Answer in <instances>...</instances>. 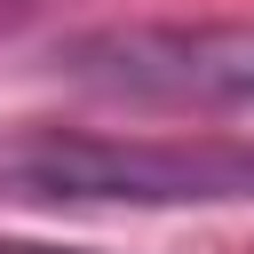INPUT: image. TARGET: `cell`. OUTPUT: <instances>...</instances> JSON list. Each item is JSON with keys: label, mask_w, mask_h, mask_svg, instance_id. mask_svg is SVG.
Here are the masks:
<instances>
[{"label": "cell", "mask_w": 254, "mask_h": 254, "mask_svg": "<svg viewBox=\"0 0 254 254\" xmlns=\"http://www.w3.org/2000/svg\"><path fill=\"white\" fill-rule=\"evenodd\" d=\"M71 87L167 111H254V24H103L48 56Z\"/></svg>", "instance_id": "7a4b0ae2"}, {"label": "cell", "mask_w": 254, "mask_h": 254, "mask_svg": "<svg viewBox=\"0 0 254 254\" xmlns=\"http://www.w3.org/2000/svg\"><path fill=\"white\" fill-rule=\"evenodd\" d=\"M0 190L40 206H246L254 143L230 135H24Z\"/></svg>", "instance_id": "6da1fadb"}, {"label": "cell", "mask_w": 254, "mask_h": 254, "mask_svg": "<svg viewBox=\"0 0 254 254\" xmlns=\"http://www.w3.org/2000/svg\"><path fill=\"white\" fill-rule=\"evenodd\" d=\"M0 254H87V246H48V238H0Z\"/></svg>", "instance_id": "3957f363"}]
</instances>
